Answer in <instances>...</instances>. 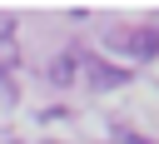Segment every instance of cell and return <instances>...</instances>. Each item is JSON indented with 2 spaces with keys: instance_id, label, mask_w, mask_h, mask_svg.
<instances>
[{
  "instance_id": "6da1fadb",
  "label": "cell",
  "mask_w": 159,
  "mask_h": 144,
  "mask_svg": "<svg viewBox=\"0 0 159 144\" xmlns=\"http://www.w3.org/2000/svg\"><path fill=\"white\" fill-rule=\"evenodd\" d=\"M114 45L134 50L139 60H149V55H159V30H154V25H144V30H129V35H114Z\"/></svg>"
},
{
  "instance_id": "7a4b0ae2",
  "label": "cell",
  "mask_w": 159,
  "mask_h": 144,
  "mask_svg": "<svg viewBox=\"0 0 159 144\" xmlns=\"http://www.w3.org/2000/svg\"><path fill=\"white\" fill-rule=\"evenodd\" d=\"M89 84H94V89H114V84H129V70L94 60V65H89Z\"/></svg>"
},
{
  "instance_id": "3957f363",
  "label": "cell",
  "mask_w": 159,
  "mask_h": 144,
  "mask_svg": "<svg viewBox=\"0 0 159 144\" xmlns=\"http://www.w3.org/2000/svg\"><path fill=\"white\" fill-rule=\"evenodd\" d=\"M45 74H50V84H75V55H55Z\"/></svg>"
},
{
  "instance_id": "277c9868",
  "label": "cell",
  "mask_w": 159,
  "mask_h": 144,
  "mask_svg": "<svg viewBox=\"0 0 159 144\" xmlns=\"http://www.w3.org/2000/svg\"><path fill=\"white\" fill-rule=\"evenodd\" d=\"M114 134H119V144H149L144 134H129V129H114Z\"/></svg>"
}]
</instances>
